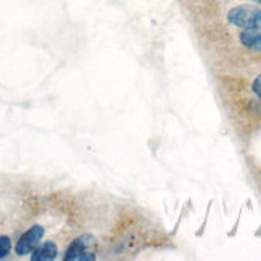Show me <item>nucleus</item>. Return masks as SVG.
Returning a JSON list of instances; mask_svg holds the SVG:
<instances>
[{
    "label": "nucleus",
    "mask_w": 261,
    "mask_h": 261,
    "mask_svg": "<svg viewBox=\"0 0 261 261\" xmlns=\"http://www.w3.org/2000/svg\"><path fill=\"white\" fill-rule=\"evenodd\" d=\"M228 21L241 29L261 28V10L253 5H239L228 13Z\"/></svg>",
    "instance_id": "f257e3e1"
},
{
    "label": "nucleus",
    "mask_w": 261,
    "mask_h": 261,
    "mask_svg": "<svg viewBox=\"0 0 261 261\" xmlns=\"http://www.w3.org/2000/svg\"><path fill=\"white\" fill-rule=\"evenodd\" d=\"M95 242V239L92 236H81L79 239H75L72 242V245L67 248V252H66V256L64 259L66 261H90V259H95V255L93 253H90L88 252V247L92 245Z\"/></svg>",
    "instance_id": "f03ea898"
},
{
    "label": "nucleus",
    "mask_w": 261,
    "mask_h": 261,
    "mask_svg": "<svg viewBox=\"0 0 261 261\" xmlns=\"http://www.w3.org/2000/svg\"><path fill=\"white\" fill-rule=\"evenodd\" d=\"M43 228L42 226H32L29 231H26L19 237V241L16 244V253L18 255H28L29 252H32L36 245L42 241L43 237Z\"/></svg>",
    "instance_id": "7ed1b4c3"
},
{
    "label": "nucleus",
    "mask_w": 261,
    "mask_h": 261,
    "mask_svg": "<svg viewBox=\"0 0 261 261\" xmlns=\"http://www.w3.org/2000/svg\"><path fill=\"white\" fill-rule=\"evenodd\" d=\"M241 42L248 50L261 51V28L244 29V32L241 34Z\"/></svg>",
    "instance_id": "20e7f679"
},
{
    "label": "nucleus",
    "mask_w": 261,
    "mask_h": 261,
    "mask_svg": "<svg viewBox=\"0 0 261 261\" xmlns=\"http://www.w3.org/2000/svg\"><path fill=\"white\" fill-rule=\"evenodd\" d=\"M58 255V248L53 242H47L40 245L37 250H34V255L31 256L32 261H51Z\"/></svg>",
    "instance_id": "39448f33"
},
{
    "label": "nucleus",
    "mask_w": 261,
    "mask_h": 261,
    "mask_svg": "<svg viewBox=\"0 0 261 261\" xmlns=\"http://www.w3.org/2000/svg\"><path fill=\"white\" fill-rule=\"evenodd\" d=\"M11 250V241L8 239V237L2 236L0 237V259H4L5 256H8Z\"/></svg>",
    "instance_id": "423d86ee"
},
{
    "label": "nucleus",
    "mask_w": 261,
    "mask_h": 261,
    "mask_svg": "<svg viewBox=\"0 0 261 261\" xmlns=\"http://www.w3.org/2000/svg\"><path fill=\"white\" fill-rule=\"evenodd\" d=\"M252 90H253V93H255L256 96L261 98V74L255 79V82H253V85H252Z\"/></svg>",
    "instance_id": "0eeeda50"
},
{
    "label": "nucleus",
    "mask_w": 261,
    "mask_h": 261,
    "mask_svg": "<svg viewBox=\"0 0 261 261\" xmlns=\"http://www.w3.org/2000/svg\"><path fill=\"white\" fill-rule=\"evenodd\" d=\"M253 2H256V4H261V0H253Z\"/></svg>",
    "instance_id": "6e6552de"
}]
</instances>
